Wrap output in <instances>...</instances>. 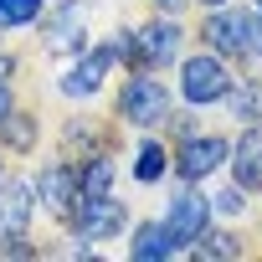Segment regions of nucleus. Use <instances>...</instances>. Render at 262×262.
Listing matches in <instances>:
<instances>
[{
	"label": "nucleus",
	"mask_w": 262,
	"mask_h": 262,
	"mask_svg": "<svg viewBox=\"0 0 262 262\" xmlns=\"http://www.w3.org/2000/svg\"><path fill=\"white\" fill-rule=\"evenodd\" d=\"M118 108H123V118L134 123V128H155V123L170 118V93L160 88V77H134V82L123 88Z\"/></svg>",
	"instance_id": "obj_1"
},
{
	"label": "nucleus",
	"mask_w": 262,
	"mask_h": 262,
	"mask_svg": "<svg viewBox=\"0 0 262 262\" xmlns=\"http://www.w3.org/2000/svg\"><path fill=\"white\" fill-rule=\"evenodd\" d=\"M180 93H185L190 103H216V98H226V93H231V77H226L221 57H190L185 72H180Z\"/></svg>",
	"instance_id": "obj_2"
},
{
	"label": "nucleus",
	"mask_w": 262,
	"mask_h": 262,
	"mask_svg": "<svg viewBox=\"0 0 262 262\" xmlns=\"http://www.w3.org/2000/svg\"><path fill=\"white\" fill-rule=\"evenodd\" d=\"M201 36L216 52H252V11H216Z\"/></svg>",
	"instance_id": "obj_3"
},
{
	"label": "nucleus",
	"mask_w": 262,
	"mask_h": 262,
	"mask_svg": "<svg viewBox=\"0 0 262 262\" xmlns=\"http://www.w3.org/2000/svg\"><path fill=\"white\" fill-rule=\"evenodd\" d=\"M72 221H77L82 236H113V231L123 226V206L113 201V190H108V195H82L77 211H72Z\"/></svg>",
	"instance_id": "obj_4"
},
{
	"label": "nucleus",
	"mask_w": 262,
	"mask_h": 262,
	"mask_svg": "<svg viewBox=\"0 0 262 262\" xmlns=\"http://www.w3.org/2000/svg\"><path fill=\"white\" fill-rule=\"evenodd\" d=\"M206 216H211L206 195H175V201H170V216H165L170 242H175V247H190L195 231H206Z\"/></svg>",
	"instance_id": "obj_5"
},
{
	"label": "nucleus",
	"mask_w": 262,
	"mask_h": 262,
	"mask_svg": "<svg viewBox=\"0 0 262 262\" xmlns=\"http://www.w3.org/2000/svg\"><path fill=\"white\" fill-rule=\"evenodd\" d=\"M31 221V185L26 180H0V236H21Z\"/></svg>",
	"instance_id": "obj_6"
},
{
	"label": "nucleus",
	"mask_w": 262,
	"mask_h": 262,
	"mask_svg": "<svg viewBox=\"0 0 262 262\" xmlns=\"http://www.w3.org/2000/svg\"><path fill=\"white\" fill-rule=\"evenodd\" d=\"M134 52H139L144 67H165V62H175V52H180V26H170V21L144 26V31L134 36Z\"/></svg>",
	"instance_id": "obj_7"
},
{
	"label": "nucleus",
	"mask_w": 262,
	"mask_h": 262,
	"mask_svg": "<svg viewBox=\"0 0 262 262\" xmlns=\"http://www.w3.org/2000/svg\"><path fill=\"white\" fill-rule=\"evenodd\" d=\"M36 190H41V201H47V211H52V216H72V211H77V175H72L67 165L41 170Z\"/></svg>",
	"instance_id": "obj_8"
},
{
	"label": "nucleus",
	"mask_w": 262,
	"mask_h": 262,
	"mask_svg": "<svg viewBox=\"0 0 262 262\" xmlns=\"http://www.w3.org/2000/svg\"><path fill=\"white\" fill-rule=\"evenodd\" d=\"M226 155H231L226 139H190V144L180 149V175H185V180H206L211 170H221Z\"/></svg>",
	"instance_id": "obj_9"
},
{
	"label": "nucleus",
	"mask_w": 262,
	"mask_h": 262,
	"mask_svg": "<svg viewBox=\"0 0 262 262\" xmlns=\"http://www.w3.org/2000/svg\"><path fill=\"white\" fill-rule=\"evenodd\" d=\"M108 67H113V47H98L88 62H77V67L62 77V93H67V98H88V93H98V82H103Z\"/></svg>",
	"instance_id": "obj_10"
},
{
	"label": "nucleus",
	"mask_w": 262,
	"mask_h": 262,
	"mask_svg": "<svg viewBox=\"0 0 262 262\" xmlns=\"http://www.w3.org/2000/svg\"><path fill=\"white\" fill-rule=\"evenodd\" d=\"M231 175L242 190H257L262 185V128H247L236 139V160H231Z\"/></svg>",
	"instance_id": "obj_11"
},
{
	"label": "nucleus",
	"mask_w": 262,
	"mask_h": 262,
	"mask_svg": "<svg viewBox=\"0 0 262 262\" xmlns=\"http://www.w3.org/2000/svg\"><path fill=\"white\" fill-rule=\"evenodd\" d=\"M170 252H175V242H170L165 221H160V226H139V231H134V247H128V257H139V262H149V257H170Z\"/></svg>",
	"instance_id": "obj_12"
},
{
	"label": "nucleus",
	"mask_w": 262,
	"mask_h": 262,
	"mask_svg": "<svg viewBox=\"0 0 262 262\" xmlns=\"http://www.w3.org/2000/svg\"><path fill=\"white\" fill-rule=\"evenodd\" d=\"M108 190H113V160L98 155V160L77 175V195H108Z\"/></svg>",
	"instance_id": "obj_13"
},
{
	"label": "nucleus",
	"mask_w": 262,
	"mask_h": 262,
	"mask_svg": "<svg viewBox=\"0 0 262 262\" xmlns=\"http://www.w3.org/2000/svg\"><path fill=\"white\" fill-rule=\"evenodd\" d=\"M41 16V0H0V31L6 26H31Z\"/></svg>",
	"instance_id": "obj_14"
},
{
	"label": "nucleus",
	"mask_w": 262,
	"mask_h": 262,
	"mask_svg": "<svg viewBox=\"0 0 262 262\" xmlns=\"http://www.w3.org/2000/svg\"><path fill=\"white\" fill-rule=\"evenodd\" d=\"M190 252H195V257H236V242H231L226 231H195Z\"/></svg>",
	"instance_id": "obj_15"
},
{
	"label": "nucleus",
	"mask_w": 262,
	"mask_h": 262,
	"mask_svg": "<svg viewBox=\"0 0 262 262\" xmlns=\"http://www.w3.org/2000/svg\"><path fill=\"white\" fill-rule=\"evenodd\" d=\"M231 113H236V118H262V88H257V82L236 88V93H231Z\"/></svg>",
	"instance_id": "obj_16"
},
{
	"label": "nucleus",
	"mask_w": 262,
	"mask_h": 262,
	"mask_svg": "<svg viewBox=\"0 0 262 262\" xmlns=\"http://www.w3.org/2000/svg\"><path fill=\"white\" fill-rule=\"evenodd\" d=\"M134 175H139V180H160V175H165V149H160V144H144Z\"/></svg>",
	"instance_id": "obj_17"
},
{
	"label": "nucleus",
	"mask_w": 262,
	"mask_h": 262,
	"mask_svg": "<svg viewBox=\"0 0 262 262\" xmlns=\"http://www.w3.org/2000/svg\"><path fill=\"white\" fill-rule=\"evenodd\" d=\"M0 128H6V139H11L16 149H26V144L36 139V123H26V118H16V113H6V123H0Z\"/></svg>",
	"instance_id": "obj_18"
},
{
	"label": "nucleus",
	"mask_w": 262,
	"mask_h": 262,
	"mask_svg": "<svg viewBox=\"0 0 262 262\" xmlns=\"http://www.w3.org/2000/svg\"><path fill=\"white\" fill-rule=\"evenodd\" d=\"M216 211H242V190H236V185L221 190V195H216Z\"/></svg>",
	"instance_id": "obj_19"
},
{
	"label": "nucleus",
	"mask_w": 262,
	"mask_h": 262,
	"mask_svg": "<svg viewBox=\"0 0 262 262\" xmlns=\"http://www.w3.org/2000/svg\"><path fill=\"white\" fill-rule=\"evenodd\" d=\"M252 52H262V16H252Z\"/></svg>",
	"instance_id": "obj_20"
},
{
	"label": "nucleus",
	"mask_w": 262,
	"mask_h": 262,
	"mask_svg": "<svg viewBox=\"0 0 262 262\" xmlns=\"http://www.w3.org/2000/svg\"><path fill=\"white\" fill-rule=\"evenodd\" d=\"M6 113H11V88L0 82V123H6Z\"/></svg>",
	"instance_id": "obj_21"
},
{
	"label": "nucleus",
	"mask_w": 262,
	"mask_h": 262,
	"mask_svg": "<svg viewBox=\"0 0 262 262\" xmlns=\"http://www.w3.org/2000/svg\"><path fill=\"white\" fill-rule=\"evenodd\" d=\"M180 6H185V0H160V11H170V16H175Z\"/></svg>",
	"instance_id": "obj_22"
},
{
	"label": "nucleus",
	"mask_w": 262,
	"mask_h": 262,
	"mask_svg": "<svg viewBox=\"0 0 262 262\" xmlns=\"http://www.w3.org/2000/svg\"><path fill=\"white\" fill-rule=\"evenodd\" d=\"M206 6H221V0H206Z\"/></svg>",
	"instance_id": "obj_23"
},
{
	"label": "nucleus",
	"mask_w": 262,
	"mask_h": 262,
	"mask_svg": "<svg viewBox=\"0 0 262 262\" xmlns=\"http://www.w3.org/2000/svg\"><path fill=\"white\" fill-rule=\"evenodd\" d=\"M257 6H262V0H257Z\"/></svg>",
	"instance_id": "obj_24"
}]
</instances>
